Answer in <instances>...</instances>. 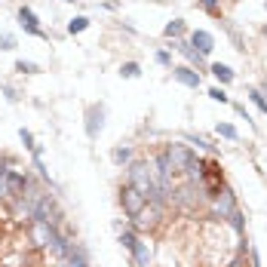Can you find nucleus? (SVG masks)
Listing matches in <instances>:
<instances>
[{"instance_id": "b1692460", "label": "nucleus", "mask_w": 267, "mask_h": 267, "mask_svg": "<svg viewBox=\"0 0 267 267\" xmlns=\"http://www.w3.org/2000/svg\"><path fill=\"white\" fill-rule=\"evenodd\" d=\"M65 4H74V0H65Z\"/></svg>"}, {"instance_id": "f3484780", "label": "nucleus", "mask_w": 267, "mask_h": 267, "mask_svg": "<svg viewBox=\"0 0 267 267\" xmlns=\"http://www.w3.org/2000/svg\"><path fill=\"white\" fill-rule=\"evenodd\" d=\"M111 157H114V163H126V160L132 157V150H129V147H117Z\"/></svg>"}, {"instance_id": "412c9836", "label": "nucleus", "mask_w": 267, "mask_h": 267, "mask_svg": "<svg viewBox=\"0 0 267 267\" xmlns=\"http://www.w3.org/2000/svg\"><path fill=\"white\" fill-rule=\"evenodd\" d=\"M157 65H163V68H169V65H172V56H169L166 49H160V52H157Z\"/></svg>"}, {"instance_id": "6ab92c4d", "label": "nucleus", "mask_w": 267, "mask_h": 267, "mask_svg": "<svg viewBox=\"0 0 267 267\" xmlns=\"http://www.w3.org/2000/svg\"><path fill=\"white\" fill-rule=\"evenodd\" d=\"M200 7L209 13V16H218L221 10H218V0H200Z\"/></svg>"}, {"instance_id": "0eeeda50", "label": "nucleus", "mask_w": 267, "mask_h": 267, "mask_svg": "<svg viewBox=\"0 0 267 267\" xmlns=\"http://www.w3.org/2000/svg\"><path fill=\"white\" fill-rule=\"evenodd\" d=\"M190 46H197L200 56H209L215 49V37L209 31H194V34H190Z\"/></svg>"}, {"instance_id": "1a4fd4ad", "label": "nucleus", "mask_w": 267, "mask_h": 267, "mask_svg": "<svg viewBox=\"0 0 267 267\" xmlns=\"http://www.w3.org/2000/svg\"><path fill=\"white\" fill-rule=\"evenodd\" d=\"M172 46H175V49H178V52H181V56H184L190 65H197V68H206V59H203V56H200L194 46H190V43H184V40H175Z\"/></svg>"}, {"instance_id": "a211bd4d", "label": "nucleus", "mask_w": 267, "mask_h": 267, "mask_svg": "<svg viewBox=\"0 0 267 267\" xmlns=\"http://www.w3.org/2000/svg\"><path fill=\"white\" fill-rule=\"evenodd\" d=\"M209 98H212V101H221V104H227V92H224L221 86H212V89H209Z\"/></svg>"}, {"instance_id": "2eb2a0df", "label": "nucleus", "mask_w": 267, "mask_h": 267, "mask_svg": "<svg viewBox=\"0 0 267 267\" xmlns=\"http://www.w3.org/2000/svg\"><path fill=\"white\" fill-rule=\"evenodd\" d=\"M120 74H123V77H129V80H132V77H138V74H141V68H138L135 62H126V65L120 68Z\"/></svg>"}, {"instance_id": "ddd939ff", "label": "nucleus", "mask_w": 267, "mask_h": 267, "mask_svg": "<svg viewBox=\"0 0 267 267\" xmlns=\"http://www.w3.org/2000/svg\"><path fill=\"white\" fill-rule=\"evenodd\" d=\"M16 71H19V74H37L40 68H37L34 62H25V59H19V62H16Z\"/></svg>"}, {"instance_id": "f8f14e48", "label": "nucleus", "mask_w": 267, "mask_h": 267, "mask_svg": "<svg viewBox=\"0 0 267 267\" xmlns=\"http://www.w3.org/2000/svg\"><path fill=\"white\" fill-rule=\"evenodd\" d=\"M86 28H89V19H86V16H77V19L68 22V34H80V31H86Z\"/></svg>"}, {"instance_id": "4be33fe9", "label": "nucleus", "mask_w": 267, "mask_h": 267, "mask_svg": "<svg viewBox=\"0 0 267 267\" xmlns=\"http://www.w3.org/2000/svg\"><path fill=\"white\" fill-rule=\"evenodd\" d=\"M19 135H22V141H25V147H31V150H34V147H37V144H34V135H31V132H28V129H22V132H19Z\"/></svg>"}, {"instance_id": "5701e85b", "label": "nucleus", "mask_w": 267, "mask_h": 267, "mask_svg": "<svg viewBox=\"0 0 267 267\" xmlns=\"http://www.w3.org/2000/svg\"><path fill=\"white\" fill-rule=\"evenodd\" d=\"M261 95H267V83H264V86H261Z\"/></svg>"}, {"instance_id": "6e6552de", "label": "nucleus", "mask_w": 267, "mask_h": 267, "mask_svg": "<svg viewBox=\"0 0 267 267\" xmlns=\"http://www.w3.org/2000/svg\"><path fill=\"white\" fill-rule=\"evenodd\" d=\"M172 77L178 80V83H184V86H190V89H197L203 80H200V74L194 71V68H172Z\"/></svg>"}, {"instance_id": "f257e3e1", "label": "nucleus", "mask_w": 267, "mask_h": 267, "mask_svg": "<svg viewBox=\"0 0 267 267\" xmlns=\"http://www.w3.org/2000/svg\"><path fill=\"white\" fill-rule=\"evenodd\" d=\"M129 184L138 190L144 200H150V203H157V206H160V200H157V187H154V178H150V169H147L144 163H132V166H129Z\"/></svg>"}, {"instance_id": "39448f33", "label": "nucleus", "mask_w": 267, "mask_h": 267, "mask_svg": "<svg viewBox=\"0 0 267 267\" xmlns=\"http://www.w3.org/2000/svg\"><path fill=\"white\" fill-rule=\"evenodd\" d=\"M101 117H104V108H101V104H89V108H86V135H89V138H98V132H101Z\"/></svg>"}, {"instance_id": "4468645a", "label": "nucleus", "mask_w": 267, "mask_h": 267, "mask_svg": "<svg viewBox=\"0 0 267 267\" xmlns=\"http://www.w3.org/2000/svg\"><path fill=\"white\" fill-rule=\"evenodd\" d=\"M249 98H252V101L261 108V114H267V98L261 95V89H249Z\"/></svg>"}, {"instance_id": "aec40b11", "label": "nucleus", "mask_w": 267, "mask_h": 267, "mask_svg": "<svg viewBox=\"0 0 267 267\" xmlns=\"http://www.w3.org/2000/svg\"><path fill=\"white\" fill-rule=\"evenodd\" d=\"M0 49H16V37L13 34H0Z\"/></svg>"}, {"instance_id": "20e7f679", "label": "nucleus", "mask_w": 267, "mask_h": 267, "mask_svg": "<svg viewBox=\"0 0 267 267\" xmlns=\"http://www.w3.org/2000/svg\"><path fill=\"white\" fill-rule=\"evenodd\" d=\"M19 25L28 31V34H34V37H40V40H46V31H40V25H37V16H34V10L31 7H22L19 10Z\"/></svg>"}, {"instance_id": "dca6fc26", "label": "nucleus", "mask_w": 267, "mask_h": 267, "mask_svg": "<svg viewBox=\"0 0 267 267\" xmlns=\"http://www.w3.org/2000/svg\"><path fill=\"white\" fill-rule=\"evenodd\" d=\"M218 135H224V138H231V141H237V138H240V132H237V129H234L231 123H221V126H218Z\"/></svg>"}, {"instance_id": "7ed1b4c3", "label": "nucleus", "mask_w": 267, "mask_h": 267, "mask_svg": "<svg viewBox=\"0 0 267 267\" xmlns=\"http://www.w3.org/2000/svg\"><path fill=\"white\" fill-rule=\"evenodd\" d=\"M120 203H123V209H126V212H129L132 218H135V215H138V212H141V209L147 206V200H144V197L138 194V190H135L132 184H126V187L120 190Z\"/></svg>"}, {"instance_id": "9d476101", "label": "nucleus", "mask_w": 267, "mask_h": 267, "mask_svg": "<svg viewBox=\"0 0 267 267\" xmlns=\"http://www.w3.org/2000/svg\"><path fill=\"white\" fill-rule=\"evenodd\" d=\"M209 71H212V77H215L218 83H231V80H234V71L227 68V65H221V62H215Z\"/></svg>"}, {"instance_id": "423d86ee", "label": "nucleus", "mask_w": 267, "mask_h": 267, "mask_svg": "<svg viewBox=\"0 0 267 267\" xmlns=\"http://www.w3.org/2000/svg\"><path fill=\"white\" fill-rule=\"evenodd\" d=\"M215 212L221 218H231V212H237V200H234V194L227 187H221V194L215 197Z\"/></svg>"}, {"instance_id": "f03ea898", "label": "nucleus", "mask_w": 267, "mask_h": 267, "mask_svg": "<svg viewBox=\"0 0 267 267\" xmlns=\"http://www.w3.org/2000/svg\"><path fill=\"white\" fill-rule=\"evenodd\" d=\"M120 243H123V246H126L129 252H132V258H135V261H138L141 267H147V261H150V252H147V243H141V240H138V237H135L132 231H126V234L120 237Z\"/></svg>"}, {"instance_id": "9b49d317", "label": "nucleus", "mask_w": 267, "mask_h": 267, "mask_svg": "<svg viewBox=\"0 0 267 267\" xmlns=\"http://www.w3.org/2000/svg\"><path fill=\"white\" fill-rule=\"evenodd\" d=\"M163 34L169 37V40H181V34H184V19H172Z\"/></svg>"}]
</instances>
